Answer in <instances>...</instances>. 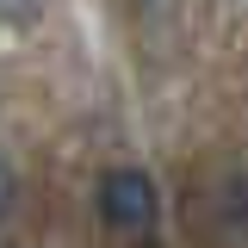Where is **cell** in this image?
<instances>
[{
    "mask_svg": "<svg viewBox=\"0 0 248 248\" xmlns=\"http://www.w3.org/2000/svg\"><path fill=\"white\" fill-rule=\"evenodd\" d=\"M93 211H99L106 230H118V236H143V230H155L161 199H155V180L143 168H112V174H99V186H93Z\"/></svg>",
    "mask_w": 248,
    "mask_h": 248,
    "instance_id": "obj_1",
    "label": "cell"
},
{
    "mask_svg": "<svg viewBox=\"0 0 248 248\" xmlns=\"http://www.w3.org/2000/svg\"><path fill=\"white\" fill-rule=\"evenodd\" d=\"M44 6H50V0H0V19H6V25H37Z\"/></svg>",
    "mask_w": 248,
    "mask_h": 248,
    "instance_id": "obj_2",
    "label": "cell"
},
{
    "mask_svg": "<svg viewBox=\"0 0 248 248\" xmlns=\"http://www.w3.org/2000/svg\"><path fill=\"white\" fill-rule=\"evenodd\" d=\"M13 199H19V174H13V161L0 155V217L13 211Z\"/></svg>",
    "mask_w": 248,
    "mask_h": 248,
    "instance_id": "obj_3",
    "label": "cell"
}]
</instances>
